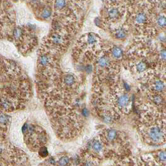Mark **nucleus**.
<instances>
[{"instance_id":"obj_3","label":"nucleus","mask_w":166,"mask_h":166,"mask_svg":"<svg viewBox=\"0 0 166 166\" xmlns=\"http://www.w3.org/2000/svg\"><path fill=\"white\" fill-rule=\"evenodd\" d=\"M127 1H105L99 18L101 28L109 31L120 25L127 13Z\"/></svg>"},{"instance_id":"obj_4","label":"nucleus","mask_w":166,"mask_h":166,"mask_svg":"<svg viewBox=\"0 0 166 166\" xmlns=\"http://www.w3.org/2000/svg\"><path fill=\"white\" fill-rule=\"evenodd\" d=\"M148 112L141 113L139 129L147 142L161 144L166 140V126L162 121H152Z\"/></svg>"},{"instance_id":"obj_18","label":"nucleus","mask_w":166,"mask_h":166,"mask_svg":"<svg viewBox=\"0 0 166 166\" xmlns=\"http://www.w3.org/2000/svg\"><path fill=\"white\" fill-rule=\"evenodd\" d=\"M151 166H159V165H152Z\"/></svg>"},{"instance_id":"obj_17","label":"nucleus","mask_w":166,"mask_h":166,"mask_svg":"<svg viewBox=\"0 0 166 166\" xmlns=\"http://www.w3.org/2000/svg\"><path fill=\"white\" fill-rule=\"evenodd\" d=\"M48 166H52V165H51V164H49L48 163Z\"/></svg>"},{"instance_id":"obj_12","label":"nucleus","mask_w":166,"mask_h":166,"mask_svg":"<svg viewBox=\"0 0 166 166\" xmlns=\"http://www.w3.org/2000/svg\"><path fill=\"white\" fill-rule=\"evenodd\" d=\"M56 166H69L70 165V158L67 156H61L56 164Z\"/></svg>"},{"instance_id":"obj_16","label":"nucleus","mask_w":166,"mask_h":166,"mask_svg":"<svg viewBox=\"0 0 166 166\" xmlns=\"http://www.w3.org/2000/svg\"><path fill=\"white\" fill-rule=\"evenodd\" d=\"M160 58L162 61H166V49H163L160 52Z\"/></svg>"},{"instance_id":"obj_1","label":"nucleus","mask_w":166,"mask_h":166,"mask_svg":"<svg viewBox=\"0 0 166 166\" xmlns=\"http://www.w3.org/2000/svg\"><path fill=\"white\" fill-rule=\"evenodd\" d=\"M33 95L29 78L16 61L1 58V113L26 107Z\"/></svg>"},{"instance_id":"obj_6","label":"nucleus","mask_w":166,"mask_h":166,"mask_svg":"<svg viewBox=\"0 0 166 166\" xmlns=\"http://www.w3.org/2000/svg\"><path fill=\"white\" fill-rule=\"evenodd\" d=\"M104 42L101 37L94 33H88L81 36L76 42L72 52L74 63L76 64L79 58L87 51L99 50Z\"/></svg>"},{"instance_id":"obj_2","label":"nucleus","mask_w":166,"mask_h":166,"mask_svg":"<svg viewBox=\"0 0 166 166\" xmlns=\"http://www.w3.org/2000/svg\"><path fill=\"white\" fill-rule=\"evenodd\" d=\"M8 40L13 42L23 56L31 53L39 44L34 26L31 24L16 26Z\"/></svg>"},{"instance_id":"obj_10","label":"nucleus","mask_w":166,"mask_h":166,"mask_svg":"<svg viewBox=\"0 0 166 166\" xmlns=\"http://www.w3.org/2000/svg\"><path fill=\"white\" fill-rule=\"evenodd\" d=\"M166 89V82L160 78L154 79L151 82L150 90L151 93L161 94Z\"/></svg>"},{"instance_id":"obj_13","label":"nucleus","mask_w":166,"mask_h":166,"mask_svg":"<svg viewBox=\"0 0 166 166\" xmlns=\"http://www.w3.org/2000/svg\"><path fill=\"white\" fill-rule=\"evenodd\" d=\"M156 23L161 28H166V15H159L156 18Z\"/></svg>"},{"instance_id":"obj_8","label":"nucleus","mask_w":166,"mask_h":166,"mask_svg":"<svg viewBox=\"0 0 166 166\" xmlns=\"http://www.w3.org/2000/svg\"><path fill=\"white\" fill-rule=\"evenodd\" d=\"M28 3L37 19L41 21L52 20L53 1H30Z\"/></svg>"},{"instance_id":"obj_15","label":"nucleus","mask_w":166,"mask_h":166,"mask_svg":"<svg viewBox=\"0 0 166 166\" xmlns=\"http://www.w3.org/2000/svg\"><path fill=\"white\" fill-rule=\"evenodd\" d=\"M38 154H39V155L42 158L47 157L49 155V153H48V149L46 148V147L44 146V147H41L38 151Z\"/></svg>"},{"instance_id":"obj_5","label":"nucleus","mask_w":166,"mask_h":166,"mask_svg":"<svg viewBox=\"0 0 166 166\" xmlns=\"http://www.w3.org/2000/svg\"><path fill=\"white\" fill-rule=\"evenodd\" d=\"M24 141L29 149L33 151H39L46 144L48 137L46 130L38 124L26 122L22 127Z\"/></svg>"},{"instance_id":"obj_14","label":"nucleus","mask_w":166,"mask_h":166,"mask_svg":"<svg viewBox=\"0 0 166 166\" xmlns=\"http://www.w3.org/2000/svg\"><path fill=\"white\" fill-rule=\"evenodd\" d=\"M157 158L159 162L162 163H166V151H162L159 152L157 154Z\"/></svg>"},{"instance_id":"obj_11","label":"nucleus","mask_w":166,"mask_h":166,"mask_svg":"<svg viewBox=\"0 0 166 166\" xmlns=\"http://www.w3.org/2000/svg\"><path fill=\"white\" fill-rule=\"evenodd\" d=\"M11 118L7 113H1V139L3 141L8 133Z\"/></svg>"},{"instance_id":"obj_9","label":"nucleus","mask_w":166,"mask_h":166,"mask_svg":"<svg viewBox=\"0 0 166 166\" xmlns=\"http://www.w3.org/2000/svg\"><path fill=\"white\" fill-rule=\"evenodd\" d=\"M129 26L126 21L124 23L116 26L109 31V32L111 34L114 38L119 40L125 39L129 34Z\"/></svg>"},{"instance_id":"obj_7","label":"nucleus","mask_w":166,"mask_h":166,"mask_svg":"<svg viewBox=\"0 0 166 166\" xmlns=\"http://www.w3.org/2000/svg\"><path fill=\"white\" fill-rule=\"evenodd\" d=\"M15 15L11 1H1V38L8 39L16 26Z\"/></svg>"}]
</instances>
